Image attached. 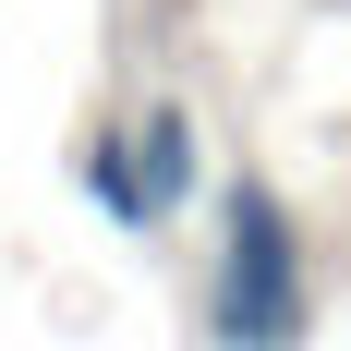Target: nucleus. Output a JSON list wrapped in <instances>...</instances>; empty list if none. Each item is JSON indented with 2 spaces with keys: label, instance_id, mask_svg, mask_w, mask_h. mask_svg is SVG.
I'll return each instance as SVG.
<instances>
[{
  "label": "nucleus",
  "instance_id": "obj_1",
  "mask_svg": "<svg viewBox=\"0 0 351 351\" xmlns=\"http://www.w3.org/2000/svg\"><path fill=\"white\" fill-rule=\"evenodd\" d=\"M230 230H218V279H206V339L218 351H303V243L291 206L267 182H230Z\"/></svg>",
  "mask_w": 351,
  "mask_h": 351
},
{
  "label": "nucleus",
  "instance_id": "obj_2",
  "mask_svg": "<svg viewBox=\"0 0 351 351\" xmlns=\"http://www.w3.org/2000/svg\"><path fill=\"white\" fill-rule=\"evenodd\" d=\"M121 145H134V182H145V218H170L182 194H194V121H182V109H145V121H134Z\"/></svg>",
  "mask_w": 351,
  "mask_h": 351
},
{
  "label": "nucleus",
  "instance_id": "obj_3",
  "mask_svg": "<svg viewBox=\"0 0 351 351\" xmlns=\"http://www.w3.org/2000/svg\"><path fill=\"white\" fill-rule=\"evenodd\" d=\"M85 194H97L121 230H158V218H145V182H134V145H121V134H97V145H85Z\"/></svg>",
  "mask_w": 351,
  "mask_h": 351
}]
</instances>
